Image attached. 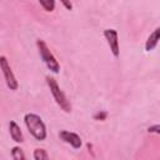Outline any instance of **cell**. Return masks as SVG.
I'll use <instances>...</instances> for the list:
<instances>
[{
  "mask_svg": "<svg viewBox=\"0 0 160 160\" xmlns=\"http://www.w3.org/2000/svg\"><path fill=\"white\" fill-rule=\"evenodd\" d=\"M24 122H25L29 132L38 141H44L46 139V136H48L46 125L39 115H36L34 112H28L24 116Z\"/></svg>",
  "mask_w": 160,
  "mask_h": 160,
  "instance_id": "1",
  "label": "cell"
},
{
  "mask_svg": "<svg viewBox=\"0 0 160 160\" xmlns=\"http://www.w3.org/2000/svg\"><path fill=\"white\" fill-rule=\"evenodd\" d=\"M36 48H38V51H39V55L42 60V62L46 65V68L54 72V74H58L60 71V64L59 61L56 60L55 55L50 51L49 46L46 45V42L41 39H38L36 40Z\"/></svg>",
  "mask_w": 160,
  "mask_h": 160,
  "instance_id": "2",
  "label": "cell"
},
{
  "mask_svg": "<svg viewBox=\"0 0 160 160\" xmlns=\"http://www.w3.org/2000/svg\"><path fill=\"white\" fill-rule=\"evenodd\" d=\"M45 79H46V84H48V86L50 89V92H51L55 102L60 106L61 110H64L65 112H70L71 111V104L68 100V98L64 94V91L60 89L58 81L54 78H51V76H46Z\"/></svg>",
  "mask_w": 160,
  "mask_h": 160,
  "instance_id": "3",
  "label": "cell"
},
{
  "mask_svg": "<svg viewBox=\"0 0 160 160\" xmlns=\"http://www.w3.org/2000/svg\"><path fill=\"white\" fill-rule=\"evenodd\" d=\"M0 68L2 70V74H4V78H5V82H6L8 88L10 90H16L19 88V82H18V80H16V78H15L12 70H11L10 64L8 62V59L4 55L0 56Z\"/></svg>",
  "mask_w": 160,
  "mask_h": 160,
  "instance_id": "4",
  "label": "cell"
},
{
  "mask_svg": "<svg viewBox=\"0 0 160 160\" xmlns=\"http://www.w3.org/2000/svg\"><path fill=\"white\" fill-rule=\"evenodd\" d=\"M109 48H110V51L112 54L114 58H119L120 56V46H119V36H118V31L115 29H105L104 32H102Z\"/></svg>",
  "mask_w": 160,
  "mask_h": 160,
  "instance_id": "5",
  "label": "cell"
},
{
  "mask_svg": "<svg viewBox=\"0 0 160 160\" xmlns=\"http://www.w3.org/2000/svg\"><path fill=\"white\" fill-rule=\"evenodd\" d=\"M59 138H60L64 142L69 144V145H70L72 149H75V150L80 149L81 145H82L81 138H80L76 132H72V131H69V130H61V131L59 132Z\"/></svg>",
  "mask_w": 160,
  "mask_h": 160,
  "instance_id": "6",
  "label": "cell"
},
{
  "mask_svg": "<svg viewBox=\"0 0 160 160\" xmlns=\"http://www.w3.org/2000/svg\"><path fill=\"white\" fill-rule=\"evenodd\" d=\"M159 41H160V25L155 30H152V32L148 36L146 42H145V51L149 52V51L154 50L158 46Z\"/></svg>",
  "mask_w": 160,
  "mask_h": 160,
  "instance_id": "7",
  "label": "cell"
},
{
  "mask_svg": "<svg viewBox=\"0 0 160 160\" xmlns=\"http://www.w3.org/2000/svg\"><path fill=\"white\" fill-rule=\"evenodd\" d=\"M9 132H10V136H11V139L14 140V141H16V142H24V135H22V131H21V129H20V126L14 121V120H11L10 122H9Z\"/></svg>",
  "mask_w": 160,
  "mask_h": 160,
  "instance_id": "8",
  "label": "cell"
},
{
  "mask_svg": "<svg viewBox=\"0 0 160 160\" xmlns=\"http://www.w3.org/2000/svg\"><path fill=\"white\" fill-rule=\"evenodd\" d=\"M11 158H12V160H26L25 154L20 146L11 148Z\"/></svg>",
  "mask_w": 160,
  "mask_h": 160,
  "instance_id": "9",
  "label": "cell"
},
{
  "mask_svg": "<svg viewBox=\"0 0 160 160\" xmlns=\"http://www.w3.org/2000/svg\"><path fill=\"white\" fill-rule=\"evenodd\" d=\"M32 156H34V160H50V159H49V155H48V152H46V150L40 149V148H38V149L34 150Z\"/></svg>",
  "mask_w": 160,
  "mask_h": 160,
  "instance_id": "10",
  "label": "cell"
},
{
  "mask_svg": "<svg viewBox=\"0 0 160 160\" xmlns=\"http://www.w3.org/2000/svg\"><path fill=\"white\" fill-rule=\"evenodd\" d=\"M39 4H40V6L45 10V11H54V9H55V1L54 0H40L39 1Z\"/></svg>",
  "mask_w": 160,
  "mask_h": 160,
  "instance_id": "11",
  "label": "cell"
},
{
  "mask_svg": "<svg viewBox=\"0 0 160 160\" xmlns=\"http://www.w3.org/2000/svg\"><path fill=\"white\" fill-rule=\"evenodd\" d=\"M146 130H148V132H151V134H160V125H159V124L151 125V126H149Z\"/></svg>",
  "mask_w": 160,
  "mask_h": 160,
  "instance_id": "12",
  "label": "cell"
},
{
  "mask_svg": "<svg viewBox=\"0 0 160 160\" xmlns=\"http://www.w3.org/2000/svg\"><path fill=\"white\" fill-rule=\"evenodd\" d=\"M106 116H108V112L106 111H99V112H96L95 115H94V119L95 120H105L106 119Z\"/></svg>",
  "mask_w": 160,
  "mask_h": 160,
  "instance_id": "13",
  "label": "cell"
},
{
  "mask_svg": "<svg viewBox=\"0 0 160 160\" xmlns=\"http://www.w3.org/2000/svg\"><path fill=\"white\" fill-rule=\"evenodd\" d=\"M61 4L68 9V10H71L72 9V4L71 2H68V1H61Z\"/></svg>",
  "mask_w": 160,
  "mask_h": 160,
  "instance_id": "14",
  "label": "cell"
}]
</instances>
